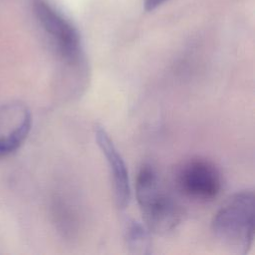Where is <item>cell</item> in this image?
Returning <instances> with one entry per match:
<instances>
[{
  "label": "cell",
  "instance_id": "1",
  "mask_svg": "<svg viewBox=\"0 0 255 255\" xmlns=\"http://www.w3.org/2000/svg\"><path fill=\"white\" fill-rule=\"evenodd\" d=\"M211 231L232 252L246 254L253 244L255 231L253 190H240L229 196L214 214Z\"/></svg>",
  "mask_w": 255,
  "mask_h": 255
},
{
  "label": "cell",
  "instance_id": "2",
  "mask_svg": "<svg viewBox=\"0 0 255 255\" xmlns=\"http://www.w3.org/2000/svg\"><path fill=\"white\" fill-rule=\"evenodd\" d=\"M135 197L144 225L155 234H167L180 223L182 211L160 183L155 168L143 164L135 179Z\"/></svg>",
  "mask_w": 255,
  "mask_h": 255
},
{
  "label": "cell",
  "instance_id": "3",
  "mask_svg": "<svg viewBox=\"0 0 255 255\" xmlns=\"http://www.w3.org/2000/svg\"><path fill=\"white\" fill-rule=\"evenodd\" d=\"M33 7L38 21L61 59L69 67L81 68L84 63V51L77 28L47 0H34Z\"/></svg>",
  "mask_w": 255,
  "mask_h": 255
},
{
  "label": "cell",
  "instance_id": "4",
  "mask_svg": "<svg viewBox=\"0 0 255 255\" xmlns=\"http://www.w3.org/2000/svg\"><path fill=\"white\" fill-rule=\"evenodd\" d=\"M176 184L185 196L198 201H209L219 194L222 177L211 161L192 158L178 168Z\"/></svg>",
  "mask_w": 255,
  "mask_h": 255
},
{
  "label": "cell",
  "instance_id": "5",
  "mask_svg": "<svg viewBox=\"0 0 255 255\" xmlns=\"http://www.w3.org/2000/svg\"><path fill=\"white\" fill-rule=\"evenodd\" d=\"M32 126L29 109L22 103L0 108V158L15 152L27 138Z\"/></svg>",
  "mask_w": 255,
  "mask_h": 255
},
{
  "label": "cell",
  "instance_id": "6",
  "mask_svg": "<svg viewBox=\"0 0 255 255\" xmlns=\"http://www.w3.org/2000/svg\"><path fill=\"white\" fill-rule=\"evenodd\" d=\"M95 137L109 165L116 202L120 208H126L130 199V185L125 160L110 134L102 126L97 125L95 127Z\"/></svg>",
  "mask_w": 255,
  "mask_h": 255
},
{
  "label": "cell",
  "instance_id": "7",
  "mask_svg": "<svg viewBox=\"0 0 255 255\" xmlns=\"http://www.w3.org/2000/svg\"><path fill=\"white\" fill-rule=\"evenodd\" d=\"M149 230L145 225L128 218L124 226V240L130 253L146 255L151 253L152 243Z\"/></svg>",
  "mask_w": 255,
  "mask_h": 255
},
{
  "label": "cell",
  "instance_id": "8",
  "mask_svg": "<svg viewBox=\"0 0 255 255\" xmlns=\"http://www.w3.org/2000/svg\"><path fill=\"white\" fill-rule=\"evenodd\" d=\"M166 0H142V3H143L145 10L151 11V10L155 9L157 6L161 5Z\"/></svg>",
  "mask_w": 255,
  "mask_h": 255
}]
</instances>
